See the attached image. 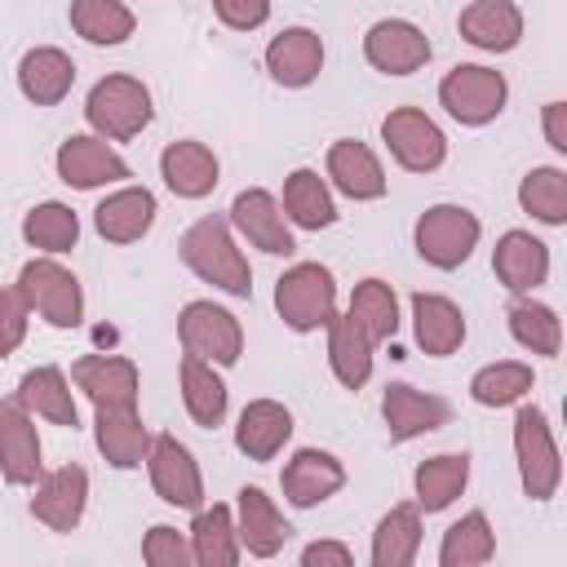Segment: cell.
<instances>
[{"instance_id":"cell-1","label":"cell","mask_w":567,"mask_h":567,"mask_svg":"<svg viewBox=\"0 0 567 567\" xmlns=\"http://www.w3.org/2000/svg\"><path fill=\"white\" fill-rule=\"evenodd\" d=\"M177 252H182L186 270L199 275L204 284H213V288H221L230 297H244V301L252 297V266L239 252L235 230H230V221L221 213H208L195 226H186Z\"/></svg>"},{"instance_id":"cell-2","label":"cell","mask_w":567,"mask_h":567,"mask_svg":"<svg viewBox=\"0 0 567 567\" xmlns=\"http://www.w3.org/2000/svg\"><path fill=\"white\" fill-rule=\"evenodd\" d=\"M151 89L137 75H102L84 97V120L106 142H128L151 124Z\"/></svg>"},{"instance_id":"cell-3","label":"cell","mask_w":567,"mask_h":567,"mask_svg":"<svg viewBox=\"0 0 567 567\" xmlns=\"http://www.w3.org/2000/svg\"><path fill=\"white\" fill-rule=\"evenodd\" d=\"M275 310L292 332H319L337 315V279L323 261H297L275 279Z\"/></svg>"},{"instance_id":"cell-4","label":"cell","mask_w":567,"mask_h":567,"mask_svg":"<svg viewBox=\"0 0 567 567\" xmlns=\"http://www.w3.org/2000/svg\"><path fill=\"white\" fill-rule=\"evenodd\" d=\"M31 315H40L49 328H75L84 319V288L58 257H31L18 270L13 284Z\"/></svg>"},{"instance_id":"cell-5","label":"cell","mask_w":567,"mask_h":567,"mask_svg":"<svg viewBox=\"0 0 567 567\" xmlns=\"http://www.w3.org/2000/svg\"><path fill=\"white\" fill-rule=\"evenodd\" d=\"M514 456H518V483L527 501H549L563 483V456L554 443V430L536 403H523L514 412Z\"/></svg>"},{"instance_id":"cell-6","label":"cell","mask_w":567,"mask_h":567,"mask_svg":"<svg viewBox=\"0 0 567 567\" xmlns=\"http://www.w3.org/2000/svg\"><path fill=\"white\" fill-rule=\"evenodd\" d=\"M509 102V84L501 71L478 66V62H461L439 80V106L465 124V128H483L492 124Z\"/></svg>"},{"instance_id":"cell-7","label":"cell","mask_w":567,"mask_h":567,"mask_svg":"<svg viewBox=\"0 0 567 567\" xmlns=\"http://www.w3.org/2000/svg\"><path fill=\"white\" fill-rule=\"evenodd\" d=\"M478 235H483V226H478V217L470 208H461V204H434V208H425L416 217L412 244H416V252H421L425 266L456 270L478 248Z\"/></svg>"},{"instance_id":"cell-8","label":"cell","mask_w":567,"mask_h":567,"mask_svg":"<svg viewBox=\"0 0 567 567\" xmlns=\"http://www.w3.org/2000/svg\"><path fill=\"white\" fill-rule=\"evenodd\" d=\"M177 341H182L186 354L208 359L217 368H230L244 354V328H239V319L226 306H213V301H186L182 306V315H177Z\"/></svg>"},{"instance_id":"cell-9","label":"cell","mask_w":567,"mask_h":567,"mask_svg":"<svg viewBox=\"0 0 567 567\" xmlns=\"http://www.w3.org/2000/svg\"><path fill=\"white\" fill-rule=\"evenodd\" d=\"M381 142L390 159L408 173H434L447 159V137L421 106H394L381 120Z\"/></svg>"},{"instance_id":"cell-10","label":"cell","mask_w":567,"mask_h":567,"mask_svg":"<svg viewBox=\"0 0 567 567\" xmlns=\"http://www.w3.org/2000/svg\"><path fill=\"white\" fill-rule=\"evenodd\" d=\"M146 474H151V487L164 505H173V509H199L204 505V474H199L190 447L177 443V434L151 439Z\"/></svg>"},{"instance_id":"cell-11","label":"cell","mask_w":567,"mask_h":567,"mask_svg":"<svg viewBox=\"0 0 567 567\" xmlns=\"http://www.w3.org/2000/svg\"><path fill=\"white\" fill-rule=\"evenodd\" d=\"M230 230H239L252 248L270 252V257H292L297 252V239H292V226L279 208V199L266 190V186H248L230 199V213H226Z\"/></svg>"},{"instance_id":"cell-12","label":"cell","mask_w":567,"mask_h":567,"mask_svg":"<svg viewBox=\"0 0 567 567\" xmlns=\"http://www.w3.org/2000/svg\"><path fill=\"white\" fill-rule=\"evenodd\" d=\"M40 474H44V461H40L35 416L18 394L0 399V478L9 487H35Z\"/></svg>"},{"instance_id":"cell-13","label":"cell","mask_w":567,"mask_h":567,"mask_svg":"<svg viewBox=\"0 0 567 567\" xmlns=\"http://www.w3.org/2000/svg\"><path fill=\"white\" fill-rule=\"evenodd\" d=\"M430 53H434L430 35L408 18H381L363 35V58L381 75H412L430 62Z\"/></svg>"},{"instance_id":"cell-14","label":"cell","mask_w":567,"mask_h":567,"mask_svg":"<svg viewBox=\"0 0 567 567\" xmlns=\"http://www.w3.org/2000/svg\"><path fill=\"white\" fill-rule=\"evenodd\" d=\"M53 168H58V177H62L71 190H97V186H111V182L133 177L128 164L111 151V142L97 137V133H71V137L58 146Z\"/></svg>"},{"instance_id":"cell-15","label":"cell","mask_w":567,"mask_h":567,"mask_svg":"<svg viewBox=\"0 0 567 567\" xmlns=\"http://www.w3.org/2000/svg\"><path fill=\"white\" fill-rule=\"evenodd\" d=\"M71 381L93 408H137L142 394L137 363L124 354H80L71 363Z\"/></svg>"},{"instance_id":"cell-16","label":"cell","mask_w":567,"mask_h":567,"mask_svg":"<svg viewBox=\"0 0 567 567\" xmlns=\"http://www.w3.org/2000/svg\"><path fill=\"white\" fill-rule=\"evenodd\" d=\"M89 505V470L84 465H58L49 474L35 478V496H31V518L44 523L49 532H75Z\"/></svg>"},{"instance_id":"cell-17","label":"cell","mask_w":567,"mask_h":567,"mask_svg":"<svg viewBox=\"0 0 567 567\" xmlns=\"http://www.w3.org/2000/svg\"><path fill=\"white\" fill-rule=\"evenodd\" d=\"M381 416L390 430V443H412L421 434H434L452 421V403L439 394H425L408 381H390L381 394Z\"/></svg>"},{"instance_id":"cell-18","label":"cell","mask_w":567,"mask_h":567,"mask_svg":"<svg viewBox=\"0 0 567 567\" xmlns=\"http://www.w3.org/2000/svg\"><path fill=\"white\" fill-rule=\"evenodd\" d=\"M279 487L292 509H315L346 487V465L323 447H297L279 474Z\"/></svg>"},{"instance_id":"cell-19","label":"cell","mask_w":567,"mask_h":567,"mask_svg":"<svg viewBox=\"0 0 567 567\" xmlns=\"http://www.w3.org/2000/svg\"><path fill=\"white\" fill-rule=\"evenodd\" d=\"M323 177L354 204H368V199H381L385 195V168L381 159L372 155V146L354 142V137H341L328 146V159H323Z\"/></svg>"},{"instance_id":"cell-20","label":"cell","mask_w":567,"mask_h":567,"mask_svg":"<svg viewBox=\"0 0 567 567\" xmlns=\"http://www.w3.org/2000/svg\"><path fill=\"white\" fill-rule=\"evenodd\" d=\"M235 532H239V549H248L252 558H275L292 540V523L279 514V505L261 487H239Z\"/></svg>"},{"instance_id":"cell-21","label":"cell","mask_w":567,"mask_h":567,"mask_svg":"<svg viewBox=\"0 0 567 567\" xmlns=\"http://www.w3.org/2000/svg\"><path fill=\"white\" fill-rule=\"evenodd\" d=\"M266 71L279 89H306L323 71V40L310 27H284L266 44Z\"/></svg>"},{"instance_id":"cell-22","label":"cell","mask_w":567,"mask_h":567,"mask_svg":"<svg viewBox=\"0 0 567 567\" xmlns=\"http://www.w3.org/2000/svg\"><path fill=\"white\" fill-rule=\"evenodd\" d=\"M456 31L483 53H509L523 40V9L514 0H470L456 18Z\"/></svg>"},{"instance_id":"cell-23","label":"cell","mask_w":567,"mask_h":567,"mask_svg":"<svg viewBox=\"0 0 567 567\" xmlns=\"http://www.w3.org/2000/svg\"><path fill=\"white\" fill-rule=\"evenodd\" d=\"M492 270H496L501 288L523 297L549 279V244L536 239L532 230H505L492 248Z\"/></svg>"},{"instance_id":"cell-24","label":"cell","mask_w":567,"mask_h":567,"mask_svg":"<svg viewBox=\"0 0 567 567\" xmlns=\"http://www.w3.org/2000/svg\"><path fill=\"white\" fill-rule=\"evenodd\" d=\"M288 439H292V412L279 399H252V403H244V412L235 421V447L248 461H257V465L275 461Z\"/></svg>"},{"instance_id":"cell-25","label":"cell","mask_w":567,"mask_h":567,"mask_svg":"<svg viewBox=\"0 0 567 567\" xmlns=\"http://www.w3.org/2000/svg\"><path fill=\"white\" fill-rule=\"evenodd\" d=\"M93 443L111 470H137L151 452L137 408H93Z\"/></svg>"},{"instance_id":"cell-26","label":"cell","mask_w":567,"mask_h":567,"mask_svg":"<svg viewBox=\"0 0 567 567\" xmlns=\"http://www.w3.org/2000/svg\"><path fill=\"white\" fill-rule=\"evenodd\" d=\"M217 173H221L217 155H213L204 142H195V137L168 142V146L159 151V177H164V186H168L177 199H204V195H213Z\"/></svg>"},{"instance_id":"cell-27","label":"cell","mask_w":567,"mask_h":567,"mask_svg":"<svg viewBox=\"0 0 567 567\" xmlns=\"http://www.w3.org/2000/svg\"><path fill=\"white\" fill-rule=\"evenodd\" d=\"M155 213H159V204L146 186H120L93 208V230L106 244H137L155 226Z\"/></svg>"},{"instance_id":"cell-28","label":"cell","mask_w":567,"mask_h":567,"mask_svg":"<svg viewBox=\"0 0 567 567\" xmlns=\"http://www.w3.org/2000/svg\"><path fill=\"white\" fill-rule=\"evenodd\" d=\"M412 332L430 359H447L465 346V315L443 292H412Z\"/></svg>"},{"instance_id":"cell-29","label":"cell","mask_w":567,"mask_h":567,"mask_svg":"<svg viewBox=\"0 0 567 567\" xmlns=\"http://www.w3.org/2000/svg\"><path fill=\"white\" fill-rule=\"evenodd\" d=\"M75 84V62L58 44H35L18 62V89L35 106H58Z\"/></svg>"},{"instance_id":"cell-30","label":"cell","mask_w":567,"mask_h":567,"mask_svg":"<svg viewBox=\"0 0 567 567\" xmlns=\"http://www.w3.org/2000/svg\"><path fill=\"white\" fill-rule=\"evenodd\" d=\"M18 399L27 403L31 416H44L53 425H66L75 430L80 425V408H75V394H71V381L58 363H40L31 372H22L18 381Z\"/></svg>"},{"instance_id":"cell-31","label":"cell","mask_w":567,"mask_h":567,"mask_svg":"<svg viewBox=\"0 0 567 567\" xmlns=\"http://www.w3.org/2000/svg\"><path fill=\"white\" fill-rule=\"evenodd\" d=\"M186 540H190V563H199V567H235L244 554L230 505H199Z\"/></svg>"},{"instance_id":"cell-32","label":"cell","mask_w":567,"mask_h":567,"mask_svg":"<svg viewBox=\"0 0 567 567\" xmlns=\"http://www.w3.org/2000/svg\"><path fill=\"white\" fill-rule=\"evenodd\" d=\"M372 350L377 341L350 319V315H332L328 319V368L346 390H363L372 377Z\"/></svg>"},{"instance_id":"cell-33","label":"cell","mask_w":567,"mask_h":567,"mask_svg":"<svg viewBox=\"0 0 567 567\" xmlns=\"http://www.w3.org/2000/svg\"><path fill=\"white\" fill-rule=\"evenodd\" d=\"M284 217L288 226H301V230H323L337 221V199L328 190V177H319L315 168H292L284 177Z\"/></svg>"},{"instance_id":"cell-34","label":"cell","mask_w":567,"mask_h":567,"mask_svg":"<svg viewBox=\"0 0 567 567\" xmlns=\"http://www.w3.org/2000/svg\"><path fill=\"white\" fill-rule=\"evenodd\" d=\"M177 381H182V403L190 412L195 425L204 430H217L226 421V381L217 377V363L208 359H195V354H182V368H177Z\"/></svg>"},{"instance_id":"cell-35","label":"cell","mask_w":567,"mask_h":567,"mask_svg":"<svg viewBox=\"0 0 567 567\" xmlns=\"http://www.w3.org/2000/svg\"><path fill=\"white\" fill-rule=\"evenodd\" d=\"M470 483V456L465 452H439V456H425L416 470H412V487H416V505L425 514H443Z\"/></svg>"},{"instance_id":"cell-36","label":"cell","mask_w":567,"mask_h":567,"mask_svg":"<svg viewBox=\"0 0 567 567\" xmlns=\"http://www.w3.org/2000/svg\"><path fill=\"white\" fill-rule=\"evenodd\" d=\"M421 554V505H390L372 532V567H412Z\"/></svg>"},{"instance_id":"cell-37","label":"cell","mask_w":567,"mask_h":567,"mask_svg":"<svg viewBox=\"0 0 567 567\" xmlns=\"http://www.w3.org/2000/svg\"><path fill=\"white\" fill-rule=\"evenodd\" d=\"M505 323H509V337L523 350L540 354V359H554L563 350V319H558V310L545 306V301H532L527 292L505 310Z\"/></svg>"},{"instance_id":"cell-38","label":"cell","mask_w":567,"mask_h":567,"mask_svg":"<svg viewBox=\"0 0 567 567\" xmlns=\"http://www.w3.org/2000/svg\"><path fill=\"white\" fill-rule=\"evenodd\" d=\"M22 239H27L35 252H44V257H62V252H71V248L80 244V217L71 213V204L44 199V204L27 208V217H22Z\"/></svg>"},{"instance_id":"cell-39","label":"cell","mask_w":567,"mask_h":567,"mask_svg":"<svg viewBox=\"0 0 567 567\" xmlns=\"http://www.w3.org/2000/svg\"><path fill=\"white\" fill-rule=\"evenodd\" d=\"M496 558V532L483 509L461 514L439 540V567H478Z\"/></svg>"},{"instance_id":"cell-40","label":"cell","mask_w":567,"mask_h":567,"mask_svg":"<svg viewBox=\"0 0 567 567\" xmlns=\"http://www.w3.org/2000/svg\"><path fill=\"white\" fill-rule=\"evenodd\" d=\"M71 31L89 44H124L137 31V18L124 0H71Z\"/></svg>"},{"instance_id":"cell-41","label":"cell","mask_w":567,"mask_h":567,"mask_svg":"<svg viewBox=\"0 0 567 567\" xmlns=\"http://www.w3.org/2000/svg\"><path fill=\"white\" fill-rule=\"evenodd\" d=\"M518 208L540 226H567V173L554 164H536L518 182Z\"/></svg>"},{"instance_id":"cell-42","label":"cell","mask_w":567,"mask_h":567,"mask_svg":"<svg viewBox=\"0 0 567 567\" xmlns=\"http://www.w3.org/2000/svg\"><path fill=\"white\" fill-rule=\"evenodd\" d=\"M532 363L523 359H496L487 368H478L470 377V399L478 408H509V403H523L532 394Z\"/></svg>"},{"instance_id":"cell-43","label":"cell","mask_w":567,"mask_h":567,"mask_svg":"<svg viewBox=\"0 0 567 567\" xmlns=\"http://www.w3.org/2000/svg\"><path fill=\"white\" fill-rule=\"evenodd\" d=\"M346 315H350L377 346L399 332V297H394V288H390L385 279H359L354 292H350Z\"/></svg>"},{"instance_id":"cell-44","label":"cell","mask_w":567,"mask_h":567,"mask_svg":"<svg viewBox=\"0 0 567 567\" xmlns=\"http://www.w3.org/2000/svg\"><path fill=\"white\" fill-rule=\"evenodd\" d=\"M142 558L151 567H186L190 563V540L168 527V523H155L146 536H142Z\"/></svg>"},{"instance_id":"cell-45","label":"cell","mask_w":567,"mask_h":567,"mask_svg":"<svg viewBox=\"0 0 567 567\" xmlns=\"http://www.w3.org/2000/svg\"><path fill=\"white\" fill-rule=\"evenodd\" d=\"M27 315H31V310H27L22 292H18V288H0V359L22 346V337H27Z\"/></svg>"},{"instance_id":"cell-46","label":"cell","mask_w":567,"mask_h":567,"mask_svg":"<svg viewBox=\"0 0 567 567\" xmlns=\"http://www.w3.org/2000/svg\"><path fill=\"white\" fill-rule=\"evenodd\" d=\"M213 13L230 31H257L270 22V0H213Z\"/></svg>"},{"instance_id":"cell-47","label":"cell","mask_w":567,"mask_h":567,"mask_svg":"<svg viewBox=\"0 0 567 567\" xmlns=\"http://www.w3.org/2000/svg\"><path fill=\"white\" fill-rule=\"evenodd\" d=\"M354 549L346 540H310L301 549V567H350Z\"/></svg>"},{"instance_id":"cell-48","label":"cell","mask_w":567,"mask_h":567,"mask_svg":"<svg viewBox=\"0 0 567 567\" xmlns=\"http://www.w3.org/2000/svg\"><path fill=\"white\" fill-rule=\"evenodd\" d=\"M540 120H545V142L558 155H567V102H545Z\"/></svg>"}]
</instances>
